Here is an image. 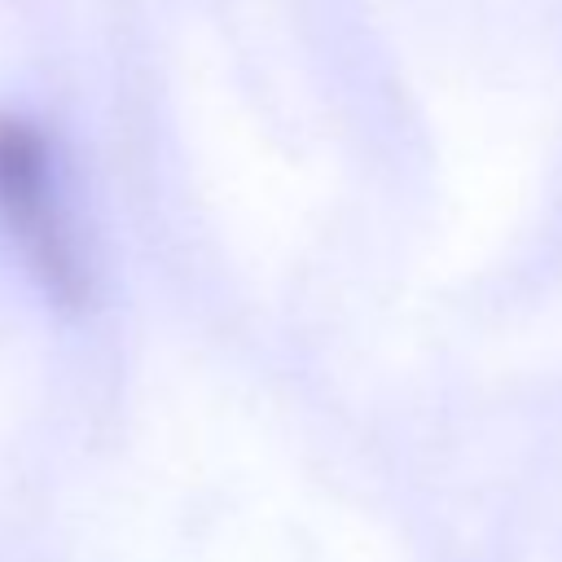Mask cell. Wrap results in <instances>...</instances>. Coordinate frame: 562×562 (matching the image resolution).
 <instances>
[{"mask_svg":"<svg viewBox=\"0 0 562 562\" xmlns=\"http://www.w3.org/2000/svg\"><path fill=\"white\" fill-rule=\"evenodd\" d=\"M0 220L48 299L61 307H83L88 268L57 198L48 136L9 110H0Z\"/></svg>","mask_w":562,"mask_h":562,"instance_id":"6da1fadb","label":"cell"}]
</instances>
